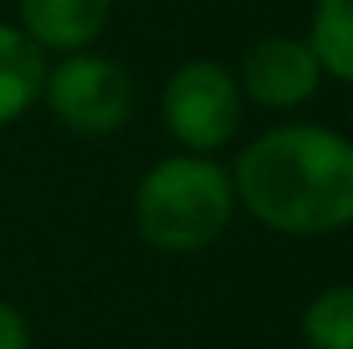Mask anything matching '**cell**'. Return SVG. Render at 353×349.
I'll return each mask as SVG.
<instances>
[{"label": "cell", "instance_id": "obj_1", "mask_svg": "<svg viewBox=\"0 0 353 349\" xmlns=\"http://www.w3.org/2000/svg\"><path fill=\"white\" fill-rule=\"evenodd\" d=\"M243 206L279 235L312 239L353 222V144L325 128H275L239 157Z\"/></svg>", "mask_w": 353, "mask_h": 349}, {"label": "cell", "instance_id": "obj_2", "mask_svg": "<svg viewBox=\"0 0 353 349\" xmlns=\"http://www.w3.org/2000/svg\"><path fill=\"white\" fill-rule=\"evenodd\" d=\"M234 210L226 173L201 157H169L136 189V226L161 251L210 247Z\"/></svg>", "mask_w": 353, "mask_h": 349}, {"label": "cell", "instance_id": "obj_3", "mask_svg": "<svg viewBox=\"0 0 353 349\" xmlns=\"http://www.w3.org/2000/svg\"><path fill=\"white\" fill-rule=\"evenodd\" d=\"M243 119L239 83L218 62H189L165 87V123L181 144L210 152L230 144Z\"/></svg>", "mask_w": 353, "mask_h": 349}, {"label": "cell", "instance_id": "obj_4", "mask_svg": "<svg viewBox=\"0 0 353 349\" xmlns=\"http://www.w3.org/2000/svg\"><path fill=\"white\" fill-rule=\"evenodd\" d=\"M46 94H50L54 115L79 136H111L132 115V79H128V70L119 62L94 58V54L66 58L50 74Z\"/></svg>", "mask_w": 353, "mask_h": 349}, {"label": "cell", "instance_id": "obj_5", "mask_svg": "<svg viewBox=\"0 0 353 349\" xmlns=\"http://www.w3.org/2000/svg\"><path fill=\"white\" fill-rule=\"evenodd\" d=\"M321 83V62L308 41L263 37L243 58V87L263 107H296Z\"/></svg>", "mask_w": 353, "mask_h": 349}, {"label": "cell", "instance_id": "obj_6", "mask_svg": "<svg viewBox=\"0 0 353 349\" xmlns=\"http://www.w3.org/2000/svg\"><path fill=\"white\" fill-rule=\"evenodd\" d=\"M25 29L37 46L83 50L111 17V0H21Z\"/></svg>", "mask_w": 353, "mask_h": 349}, {"label": "cell", "instance_id": "obj_7", "mask_svg": "<svg viewBox=\"0 0 353 349\" xmlns=\"http://www.w3.org/2000/svg\"><path fill=\"white\" fill-rule=\"evenodd\" d=\"M41 87H46L41 46L29 33H17L12 25H0V123L25 115Z\"/></svg>", "mask_w": 353, "mask_h": 349}, {"label": "cell", "instance_id": "obj_8", "mask_svg": "<svg viewBox=\"0 0 353 349\" xmlns=\"http://www.w3.org/2000/svg\"><path fill=\"white\" fill-rule=\"evenodd\" d=\"M308 46L321 70L353 83V0H316Z\"/></svg>", "mask_w": 353, "mask_h": 349}, {"label": "cell", "instance_id": "obj_9", "mask_svg": "<svg viewBox=\"0 0 353 349\" xmlns=\"http://www.w3.org/2000/svg\"><path fill=\"white\" fill-rule=\"evenodd\" d=\"M308 349H353V283L325 288L304 312Z\"/></svg>", "mask_w": 353, "mask_h": 349}, {"label": "cell", "instance_id": "obj_10", "mask_svg": "<svg viewBox=\"0 0 353 349\" xmlns=\"http://www.w3.org/2000/svg\"><path fill=\"white\" fill-rule=\"evenodd\" d=\"M0 349H29V325L25 317L0 300Z\"/></svg>", "mask_w": 353, "mask_h": 349}]
</instances>
